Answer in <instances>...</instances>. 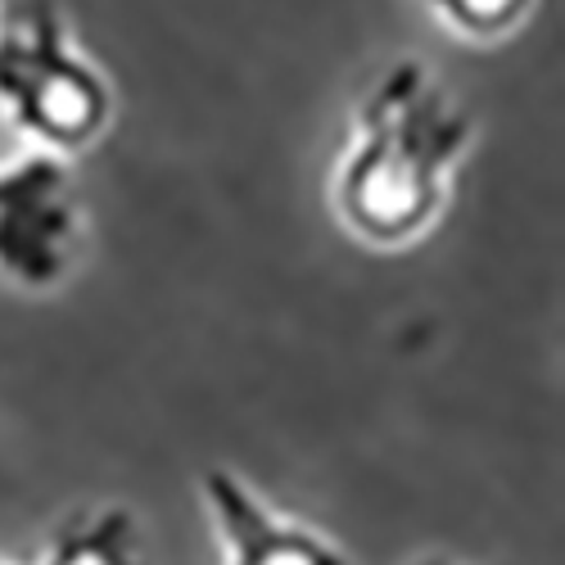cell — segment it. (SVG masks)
Listing matches in <instances>:
<instances>
[{
    "label": "cell",
    "mask_w": 565,
    "mask_h": 565,
    "mask_svg": "<svg viewBox=\"0 0 565 565\" xmlns=\"http://www.w3.org/2000/svg\"><path fill=\"white\" fill-rule=\"evenodd\" d=\"M204 502L217 521V534L231 547V565H353L321 534L290 525L226 466L204 470Z\"/></svg>",
    "instance_id": "obj_4"
},
{
    "label": "cell",
    "mask_w": 565,
    "mask_h": 565,
    "mask_svg": "<svg viewBox=\"0 0 565 565\" xmlns=\"http://www.w3.org/2000/svg\"><path fill=\"white\" fill-rule=\"evenodd\" d=\"M64 195V168L55 159H23L0 172V267L28 286H51L64 271V241L73 209Z\"/></svg>",
    "instance_id": "obj_3"
},
{
    "label": "cell",
    "mask_w": 565,
    "mask_h": 565,
    "mask_svg": "<svg viewBox=\"0 0 565 565\" xmlns=\"http://www.w3.org/2000/svg\"><path fill=\"white\" fill-rule=\"evenodd\" d=\"M412 565H448L444 556H420V561H412Z\"/></svg>",
    "instance_id": "obj_7"
},
{
    "label": "cell",
    "mask_w": 565,
    "mask_h": 565,
    "mask_svg": "<svg viewBox=\"0 0 565 565\" xmlns=\"http://www.w3.org/2000/svg\"><path fill=\"white\" fill-rule=\"evenodd\" d=\"M525 6L530 0H435V10H444L466 32H502L525 14Z\"/></svg>",
    "instance_id": "obj_6"
},
{
    "label": "cell",
    "mask_w": 565,
    "mask_h": 565,
    "mask_svg": "<svg viewBox=\"0 0 565 565\" xmlns=\"http://www.w3.org/2000/svg\"><path fill=\"white\" fill-rule=\"evenodd\" d=\"M41 565H140L131 511L105 507V511L73 515V521L55 530Z\"/></svg>",
    "instance_id": "obj_5"
},
{
    "label": "cell",
    "mask_w": 565,
    "mask_h": 565,
    "mask_svg": "<svg viewBox=\"0 0 565 565\" xmlns=\"http://www.w3.org/2000/svg\"><path fill=\"white\" fill-rule=\"evenodd\" d=\"M470 140V122L403 60L362 105V140L340 177L344 217L371 241H403L444 200V168Z\"/></svg>",
    "instance_id": "obj_1"
},
{
    "label": "cell",
    "mask_w": 565,
    "mask_h": 565,
    "mask_svg": "<svg viewBox=\"0 0 565 565\" xmlns=\"http://www.w3.org/2000/svg\"><path fill=\"white\" fill-rule=\"evenodd\" d=\"M0 100L14 122L55 140L86 146L109 118V90L82 60L64 51V28L51 0H28L0 36Z\"/></svg>",
    "instance_id": "obj_2"
}]
</instances>
